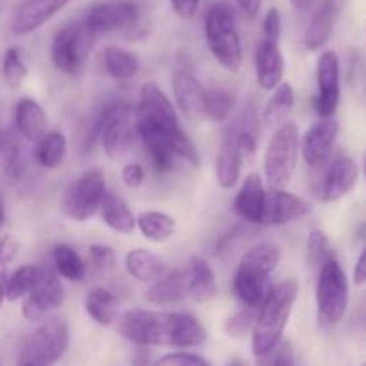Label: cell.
I'll list each match as a JSON object with an SVG mask.
<instances>
[{
    "instance_id": "8992f818",
    "label": "cell",
    "mask_w": 366,
    "mask_h": 366,
    "mask_svg": "<svg viewBox=\"0 0 366 366\" xmlns=\"http://www.w3.org/2000/svg\"><path fill=\"white\" fill-rule=\"evenodd\" d=\"M136 138L134 107L127 102H113L100 111L89 127L88 145L100 142L104 154L109 159H118L129 152Z\"/></svg>"
},
{
    "instance_id": "7402d4cb",
    "label": "cell",
    "mask_w": 366,
    "mask_h": 366,
    "mask_svg": "<svg viewBox=\"0 0 366 366\" xmlns=\"http://www.w3.org/2000/svg\"><path fill=\"white\" fill-rule=\"evenodd\" d=\"M14 127L20 138L38 143L49 132V117L39 102L24 97L14 106Z\"/></svg>"
},
{
    "instance_id": "2e32d148",
    "label": "cell",
    "mask_w": 366,
    "mask_h": 366,
    "mask_svg": "<svg viewBox=\"0 0 366 366\" xmlns=\"http://www.w3.org/2000/svg\"><path fill=\"white\" fill-rule=\"evenodd\" d=\"M357 177H360V168L356 161L349 156H336L329 163L318 184V197L324 202H336L356 186Z\"/></svg>"
},
{
    "instance_id": "ba28073f",
    "label": "cell",
    "mask_w": 366,
    "mask_h": 366,
    "mask_svg": "<svg viewBox=\"0 0 366 366\" xmlns=\"http://www.w3.org/2000/svg\"><path fill=\"white\" fill-rule=\"evenodd\" d=\"M349 307V279L335 256H329L318 268L317 313L322 327H335L343 320Z\"/></svg>"
},
{
    "instance_id": "4fadbf2b",
    "label": "cell",
    "mask_w": 366,
    "mask_h": 366,
    "mask_svg": "<svg viewBox=\"0 0 366 366\" xmlns=\"http://www.w3.org/2000/svg\"><path fill=\"white\" fill-rule=\"evenodd\" d=\"M318 95L315 99V109L320 120L335 117L342 97V71L340 57L335 50H325L317 63Z\"/></svg>"
},
{
    "instance_id": "ffe728a7",
    "label": "cell",
    "mask_w": 366,
    "mask_h": 366,
    "mask_svg": "<svg viewBox=\"0 0 366 366\" xmlns=\"http://www.w3.org/2000/svg\"><path fill=\"white\" fill-rule=\"evenodd\" d=\"M264 202H267V188L259 174L252 172L242 182V188L234 197V211L247 224L261 225Z\"/></svg>"
},
{
    "instance_id": "f546056e",
    "label": "cell",
    "mask_w": 366,
    "mask_h": 366,
    "mask_svg": "<svg viewBox=\"0 0 366 366\" xmlns=\"http://www.w3.org/2000/svg\"><path fill=\"white\" fill-rule=\"evenodd\" d=\"M102 68L114 81H129L139 71V61L134 52L118 45H107L100 54Z\"/></svg>"
},
{
    "instance_id": "5bb4252c",
    "label": "cell",
    "mask_w": 366,
    "mask_h": 366,
    "mask_svg": "<svg viewBox=\"0 0 366 366\" xmlns=\"http://www.w3.org/2000/svg\"><path fill=\"white\" fill-rule=\"evenodd\" d=\"M139 20V7L132 0L100 2L88 11L84 21L95 34L132 29Z\"/></svg>"
},
{
    "instance_id": "9f6ffc18",
    "label": "cell",
    "mask_w": 366,
    "mask_h": 366,
    "mask_svg": "<svg viewBox=\"0 0 366 366\" xmlns=\"http://www.w3.org/2000/svg\"><path fill=\"white\" fill-rule=\"evenodd\" d=\"M363 174H365V181H366V156H365V161H363Z\"/></svg>"
},
{
    "instance_id": "ab89813d",
    "label": "cell",
    "mask_w": 366,
    "mask_h": 366,
    "mask_svg": "<svg viewBox=\"0 0 366 366\" xmlns=\"http://www.w3.org/2000/svg\"><path fill=\"white\" fill-rule=\"evenodd\" d=\"M152 366H211V363L200 354L172 352L154 360Z\"/></svg>"
},
{
    "instance_id": "681fc988",
    "label": "cell",
    "mask_w": 366,
    "mask_h": 366,
    "mask_svg": "<svg viewBox=\"0 0 366 366\" xmlns=\"http://www.w3.org/2000/svg\"><path fill=\"white\" fill-rule=\"evenodd\" d=\"M154 360L150 354V347H136L134 366H152Z\"/></svg>"
},
{
    "instance_id": "7c38bea8",
    "label": "cell",
    "mask_w": 366,
    "mask_h": 366,
    "mask_svg": "<svg viewBox=\"0 0 366 366\" xmlns=\"http://www.w3.org/2000/svg\"><path fill=\"white\" fill-rule=\"evenodd\" d=\"M64 304V288L61 277L56 274L52 264L39 267L38 281L21 304V315L29 322L39 324L50 313L59 310Z\"/></svg>"
},
{
    "instance_id": "f907efd6",
    "label": "cell",
    "mask_w": 366,
    "mask_h": 366,
    "mask_svg": "<svg viewBox=\"0 0 366 366\" xmlns=\"http://www.w3.org/2000/svg\"><path fill=\"white\" fill-rule=\"evenodd\" d=\"M297 11H307L315 4V0H290Z\"/></svg>"
},
{
    "instance_id": "8d00e7d4",
    "label": "cell",
    "mask_w": 366,
    "mask_h": 366,
    "mask_svg": "<svg viewBox=\"0 0 366 366\" xmlns=\"http://www.w3.org/2000/svg\"><path fill=\"white\" fill-rule=\"evenodd\" d=\"M2 74L9 88H18L27 77V66L21 59V52L18 46H11L6 50L2 59Z\"/></svg>"
},
{
    "instance_id": "bcb514c9",
    "label": "cell",
    "mask_w": 366,
    "mask_h": 366,
    "mask_svg": "<svg viewBox=\"0 0 366 366\" xmlns=\"http://www.w3.org/2000/svg\"><path fill=\"white\" fill-rule=\"evenodd\" d=\"M172 7L181 18H193L200 7V0H170Z\"/></svg>"
},
{
    "instance_id": "9a60e30c",
    "label": "cell",
    "mask_w": 366,
    "mask_h": 366,
    "mask_svg": "<svg viewBox=\"0 0 366 366\" xmlns=\"http://www.w3.org/2000/svg\"><path fill=\"white\" fill-rule=\"evenodd\" d=\"M340 134V124L335 118H324L311 125L300 139V154L313 170H320L327 163L336 138Z\"/></svg>"
},
{
    "instance_id": "4dcf8cb0",
    "label": "cell",
    "mask_w": 366,
    "mask_h": 366,
    "mask_svg": "<svg viewBox=\"0 0 366 366\" xmlns=\"http://www.w3.org/2000/svg\"><path fill=\"white\" fill-rule=\"evenodd\" d=\"M175 220L168 213L156 209H147L136 217V229H139L147 239L154 243H163L170 239L175 232Z\"/></svg>"
},
{
    "instance_id": "db71d44e",
    "label": "cell",
    "mask_w": 366,
    "mask_h": 366,
    "mask_svg": "<svg viewBox=\"0 0 366 366\" xmlns=\"http://www.w3.org/2000/svg\"><path fill=\"white\" fill-rule=\"evenodd\" d=\"M4 143H6V132H2V129H0V154L4 150Z\"/></svg>"
},
{
    "instance_id": "7a4b0ae2",
    "label": "cell",
    "mask_w": 366,
    "mask_h": 366,
    "mask_svg": "<svg viewBox=\"0 0 366 366\" xmlns=\"http://www.w3.org/2000/svg\"><path fill=\"white\" fill-rule=\"evenodd\" d=\"M117 329L136 347L192 349L207 342L206 327L192 313L131 310L118 317Z\"/></svg>"
},
{
    "instance_id": "7bdbcfd3",
    "label": "cell",
    "mask_w": 366,
    "mask_h": 366,
    "mask_svg": "<svg viewBox=\"0 0 366 366\" xmlns=\"http://www.w3.org/2000/svg\"><path fill=\"white\" fill-rule=\"evenodd\" d=\"M20 252V243L11 234H4L0 238V268H7Z\"/></svg>"
},
{
    "instance_id": "1f68e13d",
    "label": "cell",
    "mask_w": 366,
    "mask_h": 366,
    "mask_svg": "<svg viewBox=\"0 0 366 366\" xmlns=\"http://www.w3.org/2000/svg\"><path fill=\"white\" fill-rule=\"evenodd\" d=\"M295 106V92H293L290 82L282 81L277 88L274 89V95L267 102L263 111V122L268 127H279L286 122V118L292 113Z\"/></svg>"
},
{
    "instance_id": "f1b7e54d",
    "label": "cell",
    "mask_w": 366,
    "mask_h": 366,
    "mask_svg": "<svg viewBox=\"0 0 366 366\" xmlns=\"http://www.w3.org/2000/svg\"><path fill=\"white\" fill-rule=\"evenodd\" d=\"M125 270L134 281L143 282V285H154L164 274L161 259L149 249L129 250L125 256Z\"/></svg>"
},
{
    "instance_id": "836d02e7",
    "label": "cell",
    "mask_w": 366,
    "mask_h": 366,
    "mask_svg": "<svg viewBox=\"0 0 366 366\" xmlns=\"http://www.w3.org/2000/svg\"><path fill=\"white\" fill-rule=\"evenodd\" d=\"M52 267L59 277L79 282L84 279L86 268L77 250L66 243H57L52 250Z\"/></svg>"
},
{
    "instance_id": "816d5d0a",
    "label": "cell",
    "mask_w": 366,
    "mask_h": 366,
    "mask_svg": "<svg viewBox=\"0 0 366 366\" xmlns=\"http://www.w3.org/2000/svg\"><path fill=\"white\" fill-rule=\"evenodd\" d=\"M6 282H7L6 272H0V307H2L4 300H6Z\"/></svg>"
},
{
    "instance_id": "6da1fadb",
    "label": "cell",
    "mask_w": 366,
    "mask_h": 366,
    "mask_svg": "<svg viewBox=\"0 0 366 366\" xmlns=\"http://www.w3.org/2000/svg\"><path fill=\"white\" fill-rule=\"evenodd\" d=\"M134 120L136 134L157 174H168L177 159L199 167V152L179 124L177 107L154 82L143 84Z\"/></svg>"
},
{
    "instance_id": "f5cc1de1",
    "label": "cell",
    "mask_w": 366,
    "mask_h": 366,
    "mask_svg": "<svg viewBox=\"0 0 366 366\" xmlns=\"http://www.w3.org/2000/svg\"><path fill=\"white\" fill-rule=\"evenodd\" d=\"M4 222H6V206H4V200L0 197V227L4 225Z\"/></svg>"
},
{
    "instance_id": "5b68a950",
    "label": "cell",
    "mask_w": 366,
    "mask_h": 366,
    "mask_svg": "<svg viewBox=\"0 0 366 366\" xmlns=\"http://www.w3.org/2000/svg\"><path fill=\"white\" fill-rule=\"evenodd\" d=\"M204 31H206L207 49L218 64L231 74L239 71L243 63V46L231 4L224 0L214 2L207 9Z\"/></svg>"
},
{
    "instance_id": "484cf974",
    "label": "cell",
    "mask_w": 366,
    "mask_h": 366,
    "mask_svg": "<svg viewBox=\"0 0 366 366\" xmlns=\"http://www.w3.org/2000/svg\"><path fill=\"white\" fill-rule=\"evenodd\" d=\"M336 18H338V4H336V0H324L317 9V13L313 14V20L307 27L306 36H304V43H306L307 50H311V52L320 50L331 39L332 32H335Z\"/></svg>"
},
{
    "instance_id": "d6986e66",
    "label": "cell",
    "mask_w": 366,
    "mask_h": 366,
    "mask_svg": "<svg viewBox=\"0 0 366 366\" xmlns=\"http://www.w3.org/2000/svg\"><path fill=\"white\" fill-rule=\"evenodd\" d=\"M285 56L279 41L261 38L256 46V79L263 89H275L285 77Z\"/></svg>"
},
{
    "instance_id": "cb8c5ba5",
    "label": "cell",
    "mask_w": 366,
    "mask_h": 366,
    "mask_svg": "<svg viewBox=\"0 0 366 366\" xmlns=\"http://www.w3.org/2000/svg\"><path fill=\"white\" fill-rule=\"evenodd\" d=\"M175 104L177 109L188 118H202L204 95L206 89L199 82V79L188 70H177L172 79Z\"/></svg>"
},
{
    "instance_id": "83f0119b",
    "label": "cell",
    "mask_w": 366,
    "mask_h": 366,
    "mask_svg": "<svg viewBox=\"0 0 366 366\" xmlns=\"http://www.w3.org/2000/svg\"><path fill=\"white\" fill-rule=\"evenodd\" d=\"M100 217L111 231L118 234H131L136 229V217L131 207L114 192H106L100 206Z\"/></svg>"
},
{
    "instance_id": "ee69618b",
    "label": "cell",
    "mask_w": 366,
    "mask_h": 366,
    "mask_svg": "<svg viewBox=\"0 0 366 366\" xmlns=\"http://www.w3.org/2000/svg\"><path fill=\"white\" fill-rule=\"evenodd\" d=\"M145 181V170L139 163H127L122 168V182H124L127 188L136 189L143 184Z\"/></svg>"
},
{
    "instance_id": "7dc6e473",
    "label": "cell",
    "mask_w": 366,
    "mask_h": 366,
    "mask_svg": "<svg viewBox=\"0 0 366 366\" xmlns=\"http://www.w3.org/2000/svg\"><path fill=\"white\" fill-rule=\"evenodd\" d=\"M236 4L245 16L256 18L259 14L261 6H263V0H236Z\"/></svg>"
},
{
    "instance_id": "603a6c76",
    "label": "cell",
    "mask_w": 366,
    "mask_h": 366,
    "mask_svg": "<svg viewBox=\"0 0 366 366\" xmlns=\"http://www.w3.org/2000/svg\"><path fill=\"white\" fill-rule=\"evenodd\" d=\"M184 285L186 297L195 302H206L214 297L217 292V281H214V272L211 268L209 261L206 257L193 256L184 268Z\"/></svg>"
},
{
    "instance_id": "6f0895ef",
    "label": "cell",
    "mask_w": 366,
    "mask_h": 366,
    "mask_svg": "<svg viewBox=\"0 0 366 366\" xmlns=\"http://www.w3.org/2000/svg\"><path fill=\"white\" fill-rule=\"evenodd\" d=\"M365 366H366V365H365Z\"/></svg>"
},
{
    "instance_id": "c3c4849f",
    "label": "cell",
    "mask_w": 366,
    "mask_h": 366,
    "mask_svg": "<svg viewBox=\"0 0 366 366\" xmlns=\"http://www.w3.org/2000/svg\"><path fill=\"white\" fill-rule=\"evenodd\" d=\"M354 282H356L357 286L365 285L366 282V247L363 252L360 254V257H357L356 267H354Z\"/></svg>"
},
{
    "instance_id": "30bf717a",
    "label": "cell",
    "mask_w": 366,
    "mask_h": 366,
    "mask_svg": "<svg viewBox=\"0 0 366 366\" xmlns=\"http://www.w3.org/2000/svg\"><path fill=\"white\" fill-rule=\"evenodd\" d=\"M97 34L84 21H71L54 34L50 43V59L61 71L75 77L84 68L86 59L95 45Z\"/></svg>"
},
{
    "instance_id": "d6a6232c",
    "label": "cell",
    "mask_w": 366,
    "mask_h": 366,
    "mask_svg": "<svg viewBox=\"0 0 366 366\" xmlns=\"http://www.w3.org/2000/svg\"><path fill=\"white\" fill-rule=\"evenodd\" d=\"M66 138H64L63 132L54 129V131H49L39 139L34 156L39 167H43L45 170H56L63 164L64 157H66Z\"/></svg>"
},
{
    "instance_id": "e0dca14e",
    "label": "cell",
    "mask_w": 366,
    "mask_h": 366,
    "mask_svg": "<svg viewBox=\"0 0 366 366\" xmlns=\"http://www.w3.org/2000/svg\"><path fill=\"white\" fill-rule=\"evenodd\" d=\"M311 207L300 197L286 192V189H267V202H264L261 225L275 227V225L293 224L302 220L310 214Z\"/></svg>"
},
{
    "instance_id": "f6af8a7d",
    "label": "cell",
    "mask_w": 366,
    "mask_h": 366,
    "mask_svg": "<svg viewBox=\"0 0 366 366\" xmlns=\"http://www.w3.org/2000/svg\"><path fill=\"white\" fill-rule=\"evenodd\" d=\"M270 366H297L295 363V352H293L292 343L281 342V345L274 350L272 354Z\"/></svg>"
},
{
    "instance_id": "d4e9b609",
    "label": "cell",
    "mask_w": 366,
    "mask_h": 366,
    "mask_svg": "<svg viewBox=\"0 0 366 366\" xmlns=\"http://www.w3.org/2000/svg\"><path fill=\"white\" fill-rule=\"evenodd\" d=\"M186 285L182 268L172 270L168 274H163V277L157 279L154 285L149 286L145 292V300L152 306L157 307H170L175 304H181L186 300Z\"/></svg>"
},
{
    "instance_id": "11a10c76",
    "label": "cell",
    "mask_w": 366,
    "mask_h": 366,
    "mask_svg": "<svg viewBox=\"0 0 366 366\" xmlns=\"http://www.w3.org/2000/svg\"><path fill=\"white\" fill-rule=\"evenodd\" d=\"M227 366H245V365H243V361H239V360H234V361H231V363H229Z\"/></svg>"
},
{
    "instance_id": "9c48e42d",
    "label": "cell",
    "mask_w": 366,
    "mask_h": 366,
    "mask_svg": "<svg viewBox=\"0 0 366 366\" xmlns=\"http://www.w3.org/2000/svg\"><path fill=\"white\" fill-rule=\"evenodd\" d=\"M70 327L59 317H46L29 335L18 356V366H52L64 356Z\"/></svg>"
},
{
    "instance_id": "4316f807",
    "label": "cell",
    "mask_w": 366,
    "mask_h": 366,
    "mask_svg": "<svg viewBox=\"0 0 366 366\" xmlns=\"http://www.w3.org/2000/svg\"><path fill=\"white\" fill-rule=\"evenodd\" d=\"M84 310L95 324L104 325V327L117 324L118 317L122 315L120 302L114 297V293L107 288H102V286L89 290L84 299Z\"/></svg>"
},
{
    "instance_id": "3957f363",
    "label": "cell",
    "mask_w": 366,
    "mask_h": 366,
    "mask_svg": "<svg viewBox=\"0 0 366 366\" xmlns=\"http://www.w3.org/2000/svg\"><path fill=\"white\" fill-rule=\"evenodd\" d=\"M299 297V282L286 279L270 290L256 313L252 327V352L256 357H268L281 345L286 325Z\"/></svg>"
},
{
    "instance_id": "277c9868",
    "label": "cell",
    "mask_w": 366,
    "mask_h": 366,
    "mask_svg": "<svg viewBox=\"0 0 366 366\" xmlns=\"http://www.w3.org/2000/svg\"><path fill=\"white\" fill-rule=\"evenodd\" d=\"M281 261V250L275 243H259L252 247L236 268L232 290L247 310H259L270 293V279Z\"/></svg>"
},
{
    "instance_id": "b9f144b4",
    "label": "cell",
    "mask_w": 366,
    "mask_h": 366,
    "mask_svg": "<svg viewBox=\"0 0 366 366\" xmlns=\"http://www.w3.org/2000/svg\"><path fill=\"white\" fill-rule=\"evenodd\" d=\"M281 32H282L281 14H279L277 7H270L267 16H264L263 20V36H261V38L281 41Z\"/></svg>"
},
{
    "instance_id": "60d3db41",
    "label": "cell",
    "mask_w": 366,
    "mask_h": 366,
    "mask_svg": "<svg viewBox=\"0 0 366 366\" xmlns=\"http://www.w3.org/2000/svg\"><path fill=\"white\" fill-rule=\"evenodd\" d=\"M88 252H89V257H92L93 267L99 268L100 272H109L117 267V261H118L117 250L111 249V247L97 243V245L89 247Z\"/></svg>"
},
{
    "instance_id": "44dd1931",
    "label": "cell",
    "mask_w": 366,
    "mask_h": 366,
    "mask_svg": "<svg viewBox=\"0 0 366 366\" xmlns=\"http://www.w3.org/2000/svg\"><path fill=\"white\" fill-rule=\"evenodd\" d=\"M243 154L239 150L238 142H236L234 127H229L225 132L224 139L220 143V149L217 154V181L224 189H232L238 186L239 175H242Z\"/></svg>"
},
{
    "instance_id": "74e56055",
    "label": "cell",
    "mask_w": 366,
    "mask_h": 366,
    "mask_svg": "<svg viewBox=\"0 0 366 366\" xmlns=\"http://www.w3.org/2000/svg\"><path fill=\"white\" fill-rule=\"evenodd\" d=\"M331 256L329 252V239L324 234V231L315 229L307 236V245H306V261L311 268H320L327 257Z\"/></svg>"
},
{
    "instance_id": "d590c367",
    "label": "cell",
    "mask_w": 366,
    "mask_h": 366,
    "mask_svg": "<svg viewBox=\"0 0 366 366\" xmlns=\"http://www.w3.org/2000/svg\"><path fill=\"white\" fill-rule=\"evenodd\" d=\"M39 275V267L38 264H24L18 270H14L13 274L7 277L6 282V300H20L24 297H27L31 293V290L34 288L36 281H38Z\"/></svg>"
},
{
    "instance_id": "e575fe53",
    "label": "cell",
    "mask_w": 366,
    "mask_h": 366,
    "mask_svg": "<svg viewBox=\"0 0 366 366\" xmlns=\"http://www.w3.org/2000/svg\"><path fill=\"white\" fill-rule=\"evenodd\" d=\"M236 99L229 89L224 88H211L206 89L204 95L202 118L213 122V124H222L229 118V114L234 111Z\"/></svg>"
},
{
    "instance_id": "ac0fdd59",
    "label": "cell",
    "mask_w": 366,
    "mask_h": 366,
    "mask_svg": "<svg viewBox=\"0 0 366 366\" xmlns=\"http://www.w3.org/2000/svg\"><path fill=\"white\" fill-rule=\"evenodd\" d=\"M71 0H27L18 7L11 21V31L16 36H25L34 32L52 16H56L61 9L70 4Z\"/></svg>"
},
{
    "instance_id": "8fae6325",
    "label": "cell",
    "mask_w": 366,
    "mask_h": 366,
    "mask_svg": "<svg viewBox=\"0 0 366 366\" xmlns=\"http://www.w3.org/2000/svg\"><path fill=\"white\" fill-rule=\"evenodd\" d=\"M106 177L100 170L84 172L79 175L61 200V213L74 222H86L100 209L106 195Z\"/></svg>"
},
{
    "instance_id": "52a82bcc",
    "label": "cell",
    "mask_w": 366,
    "mask_h": 366,
    "mask_svg": "<svg viewBox=\"0 0 366 366\" xmlns=\"http://www.w3.org/2000/svg\"><path fill=\"white\" fill-rule=\"evenodd\" d=\"M300 154V132L295 122L275 127L263 159L264 181L270 189H286L295 174Z\"/></svg>"
},
{
    "instance_id": "f35d334b",
    "label": "cell",
    "mask_w": 366,
    "mask_h": 366,
    "mask_svg": "<svg viewBox=\"0 0 366 366\" xmlns=\"http://www.w3.org/2000/svg\"><path fill=\"white\" fill-rule=\"evenodd\" d=\"M254 320H256V313L252 310H242L238 313L231 315L227 320L224 322V331L227 332L231 338H245L249 332H252Z\"/></svg>"
}]
</instances>
